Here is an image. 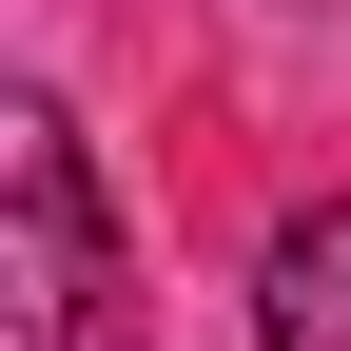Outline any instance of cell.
Instances as JSON below:
<instances>
[{
    "label": "cell",
    "instance_id": "7a4b0ae2",
    "mask_svg": "<svg viewBox=\"0 0 351 351\" xmlns=\"http://www.w3.org/2000/svg\"><path fill=\"white\" fill-rule=\"evenodd\" d=\"M254 351H351V195H313L254 254Z\"/></svg>",
    "mask_w": 351,
    "mask_h": 351
},
{
    "label": "cell",
    "instance_id": "6da1fadb",
    "mask_svg": "<svg viewBox=\"0 0 351 351\" xmlns=\"http://www.w3.org/2000/svg\"><path fill=\"white\" fill-rule=\"evenodd\" d=\"M0 195H20V351H78V313H98V195H78V117L59 98L0 117Z\"/></svg>",
    "mask_w": 351,
    "mask_h": 351
}]
</instances>
